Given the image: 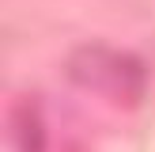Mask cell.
Returning a JSON list of instances; mask_svg holds the SVG:
<instances>
[{
    "label": "cell",
    "mask_w": 155,
    "mask_h": 152,
    "mask_svg": "<svg viewBox=\"0 0 155 152\" xmlns=\"http://www.w3.org/2000/svg\"><path fill=\"white\" fill-rule=\"evenodd\" d=\"M15 144L19 152H42V122L30 106L15 110Z\"/></svg>",
    "instance_id": "7a4b0ae2"
},
{
    "label": "cell",
    "mask_w": 155,
    "mask_h": 152,
    "mask_svg": "<svg viewBox=\"0 0 155 152\" xmlns=\"http://www.w3.org/2000/svg\"><path fill=\"white\" fill-rule=\"evenodd\" d=\"M64 72H68V80L87 88L91 95H102L117 106H136L148 91V68L133 53H121L102 42L76 46L64 61Z\"/></svg>",
    "instance_id": "6da1fadb"
}]
</instances>
